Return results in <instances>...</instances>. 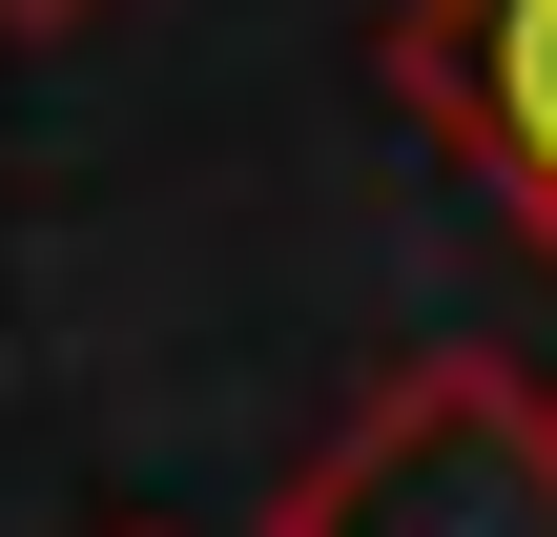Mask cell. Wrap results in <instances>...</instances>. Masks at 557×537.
I'll use <instances>...</instances> for the list:
<instances>
[{"instance_id": "1", "label": "cell", "mask_w": 557, "mask_h": 537, "mask_svg": "<svg viewBox=\"0 0 557 537\" xmlns=\"http://www.w3.org/2000/svg\"><path fill=\"white\" fill-rule=\"evenodd\" d=\"M269 537H557V393L517 352H413L289 455Z\"/></svg>"}, {"instance_id": "2", "label": "cell", "mask_w": 557, "mask_h": 537, "mask_svg": "<svg viewBox=\"0 0 557 537\" xmlns=\"http://www.w3.org/2000/svg\"><path fill=\"white\" fill-rule=\"evenodd\" d=\"M393 83L434 103V145L557 248V0H393Z\"/></svg>"}, {"instance_id": "3", "label": "cell", "mask_w": 557, "mask_h": 537, "mask_svg": "<svg viewBox=\"0 0 557 537\" xmlns=\"http://www.w3.org/2000/svg\"><path fill=\"white\" fill-rule=\"evenodd\" d=\"M0 21H103V0H0Z\"/></svg>"}, {"instance_id": "4", "label": "cell", "mask_w": 557, "mask_h": 537, "mask_svg": "<svg viewBox=\"0 0 557 537\" xmlns=\"http://www.w3.org/2000/svg\"><path fill=\"white\" fill-rule=\"evenodd\" d=\"M124 537H165V517H124Z\"/></svg>"}]
</instances>
